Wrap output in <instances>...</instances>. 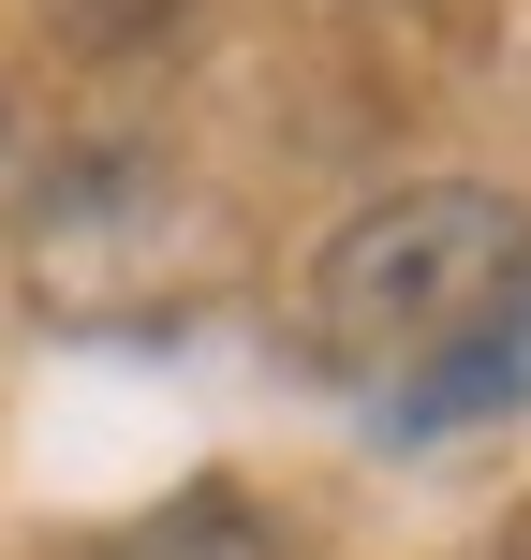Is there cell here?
I'll return each instance as SVG.
<instances>
[{
    "mask_svg": "<svg viewBox=\"0 0 531 560\" xmlns=\"http://www.w3.org/2000/svg\"><path fill=\"white\" fill-rule=\"evenodd\" d=\"M531 295V222L503 192H399L369 207L355 236H325V266H310L296 295V339L310 369H339V384H414L428 354H458L473 325H503Z\"/></svg>",
    "mask_w": 531,
    "mask_h": 560,
    "instance_id": "cell-1",
    "label": "cell"
},
{
    "mask_svg": "<svg viewBox=\"0 0 531 560\" xmlns=\"http://www.w3.org/2000/svg\"><path fill=\"white\" fill-rule=\"evenodd\" d=\"M503 398H531V295L503 310V325H473L458 354H428L414 384H384L369 413H384V443H399V428L428 443V428H473V413H503Z\"/></svg>",
    "mask_w": 531,
    "mask_h": 560,
    "instance_id": "cell-2",
    "label": "cell"
},
{
    "mask_svg": "<svg viewBox=\"0 0 531 560\" xmlns=\"http://www.w3.org/2000/svg\"><path fill=\"white\" fill-rule=\"evenodd\" d=\"M104 560H280L266 546V516L252 502H222V487H193V502H163V516H134Z\"/></svg>",
    "mask_w": 531,
    "mask_h": 560,
    "instance_id": "cell-3",
    "label": "cell"
}]
</instances>
